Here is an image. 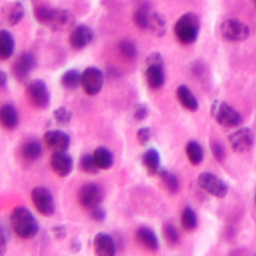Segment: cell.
I'll return each instance as SVG.
<instances>
[{"mask_svg": "<svg viewBox=\"0 0 256 256\" xmlns=\"http://www.w3.org/2000/svg\"><path fill=\"white\" fill-rule=\"evenodd\" d=\"M33 205L44 216H51L55 212L54 198L51 192L43 186L35 187L31 192Z\"/></svg>", "mask_w": 256, "mask_h": 256, "instance_id": "obj_10", "label": "cell"}, {"mask_svg": "<svg viewBox=\"0 0 256 256\" xmlns=\"http://www.w3.org/2000/svg\"><path fill=\"white\" fill-rule=\"evenodd\" d=\"M93 40L92 29L85 24L74 26L69 35V44L75 50H81L88 46Z\"/></svg>", "mask_w": 256, "mask_h": 256, "instance_id": "obj_14", "label": "cell"}, {"mask_svg": "<svg viewBox=\"0 0 256 256\" xmlns=\"http://www.w3.org/2000/svg\"><path fill=\"white\" fill-rule=\"evenodd\" d=\"M254 200H255V203H256V193H255V196H254Z\"/></svg>", "mask_w": 256, "mask_h": 256, "instance_id": "obj_44", "label": "cell"}, {"mask_svg": "<svg viewBox=\"0 0 256 256\" xmlns=\"http://www.w3.org/2000/svg\"><path fill=\"white\" fill-rule=\"evenodd\" d=\"M104 84V75L103 72L95 67L89 66L81 73V83L83 91L89 95L94 96L97 95Z\"/></svg>", "mask_w": 256, "mask_h": 256, "instance_id": "obj_8", "label": "cell"}, {"mask_svg": "<svg viewBox=\"0 0 256 256\" xmlns=\"http://www.w3.org/2000/svg\"><path fill=\"white\" fill-rule=\"evenodd\" d=\"M79 167L83 172L88 174H95L99 170L93 159V156L90 154H85L80 158Z\"/></svg>", "mask_w": 256, "mask_h": 256, "instance_id": "obj_33", "label": "cell"}, {"mask_svg": "<svg viewBox=\"0 0 256 256\" xmlns=\"http://www.w3.org/2000/svg\"><path fill=\"white\" fill-rule=\"evenodd\" d=\"M93 248L98 256H113L116 253V245L111 235L99 232L93 240Z\"/></svg>", "mask_w": 256, "mask_h": 256, "instance_id": "obj_17", "label": "cell"}, {"mask_svg": "<svg viewBox=\"0 0 256 256\" xmlns=\"http://www.w3.org/2000/svg\"><path fill=\"white\" fill-rule=\"evenodd\" d=\"M150 8L149 5L144 2L140 4V6L136 9L133 14V22L139 29H147L148 20L150 16Z\"/></svg>", "mask_w": 256, "mask_h": 256, "instance_id": "obj_27", "label": "cell"}, {"mask_svg": "<svg viewBox=\"0 0 256 256\" xmlns=\"http://www.w3.org/2000/svg\"><path fill=\"white\" fill-rule=\"evenodd\" d=\"M136 237L139 243L150 251H156L159 247V242L156 234L152 229L146 226H141L136 231Z\"/></svg>", "mask_w": 256, "mask_h": 256, "instance_id": "obj_19", "label": "cell"}, {"mask_svg": "<svg viewBox=\"0 0 256 256\" xmlns=\"http://www.w3.org/2000/svg\"><path fill=\"white\" fill-rule=\"evenodd\" d=\"M53 117L58 124L66 125L72 119V112L68 108L64 106H60L53 111Z\"/></svg>", "mask_w": 256, "mask_h": 256, "instance_id": "obj_34", "label": "cell"}, {"mask_svg": "<svg viewBox=\"0 0 256 256\" xmlns=\"http://www.w3.org/2000/svg\"><path fill=\"white\" fill-rule=\"evenodd\" d=\"M19 123L16 108L11 104H4L0 107V124L8 130L15 129Z\"/></svg>", "mask_w": 256, "mask_h": 256, "instance_id": "obj_20", "label": "cell"}, {"mask_svg": "<svg viewBox=\"0 0 256 256\" xmlns=\"http://www.w3.org/2000/svg\"><path fill=\"white\" fill-rule=\"evenodd\" d=\"M158 175L160 176L164 186L170 193H176L178 191L179 182H178L177 177L173 173L169 172L168 170H166L164 168H161L158 172Z\"/></svg>", "mask_w": 256, "mask_h": 256, "instance_id": "obj_30", "label": "cell"}, {"mask_svg": "<svg viewBox=\"0 0 256 256\" xmlns=\"http://www.w3.org/2000/svg\"><path fill=\"white\" fill-rule=\"evenodd\" d=\"M210 147L215 159H217L218 161H222L225 157V150L221 143L218 142L217 140H212L210 143Z\"/></svg>", "mask_w": 256, "mask_h": 256, "instance_id": "obj_37", "label": "cell"}, {"mask_svg": "<svg viewBox=\"0 0 256 256\" xmlns=\"http://www.w3.org/2000/svg\"><path fill=\"white\" fill-rule=\"evenodd\" d=\"M145 80L149 88L159 89L165 81L164 60L159 52L150 53L145 60Z\"/></svg>", "mask_w": 256, "mask_h": 256, "instance_id": "obj_3", "label": "cell"}, {"mask_svg": "<svg viewBox=\"0 0 256 256\" xmlns=\"http://www.w3.org/2000/svg\"><path fill=\"white\" fill-rule=\"evenodd\" d=\"M42 153L41 144L36 140H28L21 147V155L29 161L37 160Z\"/></svg>", "mask_w": 256, "mask_h": 256, "instance_id": "obj_26", "label": "cell"}, {"mask_svg": "<svg viewBox=\"0 0 256 256\" xmlns=\"http://www.w3.org/2000/svg\"><path fill=\"white\" fill-rule=\"evenodd\" d=\"M142 162H143V165H144L147 173L150 174V175L158 174L159 170L161 169V167H160V155H159L158 151L154 148L148 149L143 154Z\"/></svg>", "mask_w": 256, "mask_h": 256, "instance_id": "obj_23", "label": "cell"}, {"mask_svg": "<svg viewBox=\"0 0 256 256\" xmlns=\"http://www.w3.org/2000/svg\"><path fill=\"white\" fill-rule=\"evenodd\" d=\"M119 50L121 52V54L128 58V59H133L136 57V54H137V49H136V46L135 44L128 40V39H123L119 42Z\"/></svg>", "mask_w": 256, "mask_h": 256, "instance_id": "obj_35", "label": "cell"}, {"mask_svg": "<svg viewBox=\"0 0 256 256\" xmlns=\"http://www.w3.org/2000/svg\"><path fill=\"white\" fill-rule=\"evenodd\" d=\"M51 231L57 240H63L67 235V229L64 225H55L52 227Z\"/></svg>", "mask_w": 256, "mask_h": 256, "instance_id": "obj_40", "label": "cell"}, {"mask_svg": "<svg viewBox=\"0 0 256 256\" xmlns=\"http://www.w3.org/2000/svg\"><path fill=\"white\" fill-rule=\"evenodd\" d=\"M27 96L30 102L37 108L45 109L50 104V92L46 83L41 79L29 81L26 86Z\"/></svg>", "mask_w": 256, "mask_h": 256, "instance_id": "obj_7", "label": "cell"}, {"mask_svg": "<svg viewBox=\"0 0 256 256\" xmlns=\"http://www.w3.org/2000/svg\"><path fill=\"white\" fill-rule=\"evenodd\" d=\"M60 82L65 89H75L81 83V73L77 69L66 70L62 74Z\"/></svg>", "mask_w": 256, "mask_h": 256, "instance_id": "obj_28", "label": "cell"}, {"mask_svg": "<svg viewBox=\"0 0 256 256\" xmlns=\"http://www.w3.org/2000/svg\"><path fill=\"white\" fill-rule=\"evenodd\" d=\"M15 50V41L12 34L4 29L0 30V60L9 59Z\"/></svg>", "mask_w": 256, "mask_h": 256, "instance_id": "obj_22", "label": "cell"}, {"mask_svg": "<svg viewBox=\"0 0 256 256\" xmlns=\"http://www.w3.org/2000/svg\"><path fill=\"white\" fill-rule=\"evenodd\" d=\"M92 156L99 170L109 169L112 166L114 161L113 154L111 153V151L108 148L103 146L96 148Z\"/></svg>", "mask_w": 256, "mask_h": 256, "instance_id": "obj_24", "label": "cell"}, {"mask_svg": "<svg viewBox=\"0 0 256 256\" xmlns=\"http://www.w3.org/2000/svg\"><path fill=\"white\" fill-rule=\"evenodd\" d=\"M153 131L150 127H142L137 131V140L141 145H146L152 138Z\"/></svg>", "mask_w": 256, "mask_h": 256, "instance_id": "obj_36", "label": "cell"}, {"mask_svg": "<svg viewBox=\"0 0 256 256\" xmlns=\"http://www.w3.org/2000/svg\"><path fill=\"white\" fill-rule=\"evenodd\" d=\"M149 113V110L147 108V106L145 104H137L134 108V112H133V115H134V118L138 121H141L143 119H145L147 117Z\"/></svg>", "mask_w": 256, "mask_h": 256, "instance_id": "obj_38", "label": "cell"}, {"mask_svg": "<svg viewBox=\"0 0 256 256\" xmlns=\"http://www.w3.org/2000/svg\"><path fill=\"white\" fill-rule=\"evenodd\" d=\"M90 210H91L90 215H91V218L93 220H95V221H102V220L105 219L106 212H105V210L100 205L97 206V207H94V208H92Z\"/></svg>", "mask_w": 256, "mask_h": 256, "instance_id": "obj_39", "label": "cell"}, {"mask_svg": "<svg viewBox=\"0 0 256 256\" xmlns=\"http://www.w3.org/2000/svg\"><path fill=\"white\" fill-rule=\"evenodd\" d=\"M197 222H198V220H197V216H196V213L194 212V210L190 207H185L181 214L182 227L185 230L190 231V230L195 229V227L197 226Z\"/></svg>", "mask_w": 256, "mask_h": 256, "instance_id": "obj_31", "label": "cell"}, {"mask_svg": "<svg viewBox=\"0 0 256 256\" xmlns=\"http://www.w3.org/2000/svg\"><path fill=\"white\" fill-rule=\"evenodd\" d=\"M179 103L187 110L193 112L198 109V101L186 85H180L176 91Z\"/></svg>", "mask_w": 256, "mask_h": 256, "instance_id": "obj_21", "label": "cell"}, {"mask_svg": "<svg viewBox=\"0 0 256 256\" xmlns=\"http://www.w3.org/2000/svg\"><path fill=\"white\" fill-rule=\"evenodd\" d=\"M211 115L221 126L227 128L237 127L242 123V116L238 111L223 101H214L211 106Z\"/></svg>", "mask_w": 256, "mask_h": 256, "instance_id": "obj_4", "label": "cell"}, {"mask_svg": "<svg viewBox=\"0 0 256 256\" xmlns=\"http://www.w3.org/2000/svg\"><path fill=\"white\" fill-rule=\"evenodd\" d=\"M52 170L59 177L68 176L73 170V159L66 152H54L50 159Z\"/></svg>", "mask_w": 256, "mask_h": 256, "instance_id": "obj_16", "label": "cell"}, {"mask_svg": "<svg viewBox=\"0 0 256 256\" xmlns=\"http://www.w3.org/2000/svg\"><path fill=\"white\" fill-rule=\"evenodd\" d=\"M35 66L36 61L34 56L28 52H24L15 59L11 69L14 77L18 81H26Z\"/></svg>", "mask_w": 256, "mask_h": 256, "instance_id": "obj_13", "label": "cell"}, {"mask_svg": "<svg viewBox=\"0 0 256 256\" xmlns=\"http://www.w3.org/2000/svg\"><path fill=\"white\" fill-rule=\"evenodd\" d=\"M7 250V239L4 230L0 226V255H3Z\"/></svg>", "mask_w": 256, "mask_h": 256, "instance_id": "obj_41", "label": "cell"}, {"mask_svg": "<svg viewBox=\"0 0 256 256\" xmlns=\"http://www.w3.org/2000/svg\"><path fill=\"white\" fill-rule=\"evenodd\" d=\"M10 223L14 232L22 239H31L39 231V224L33 213L23 206L14 208L10 215Z\"/></svg>", "mask_w": 256, "mask_h": 256, "instance_id": "obj_1", "label": "cell"}, {"mask_svg": "<svg viewBox=\"0 0 256 256\" xmlns=\"http://www.w3.org/2000/svg\"><path fill=\"white\" fill-rule=\"evenodd\" d=\"M104 198V191L96 183H87L79 191V201L87 209H92L101 204Z\"/></svg>", "mask_w": 256, "mask_h": 256, "instance_id": "obj_11", "label": "cell"}, {"mask_svg": "<svg viewBox=\"0 0 256 256\" xmlns=\"http://www.w3.org/2000/svg\"><path fill=\"white\" fill-rule=\"evenodd\" d=\"M163 236L167 244L170 246H176L179 243V234L177 229L171 223H166L163 225Z\"/></svg>", "mask_w": 256, "mask_h": 256, "instance_id": "obj_32", "label": "cell"}, {"mask_svg": "<svg viewBox=\"0 0 256 256\" xmlns=\"http://www.w3.org/2000/svg\"><path fill=\"white\" fill-rule=\"evenodd\" d=\"M43 139L46 146L54 152H66L71 142L69 135L62 130H48Z\"/></svg>", "mask_w": 256, "mask_h": 256, "instance_id": "obj_15", "label": "cell"}, {"mask_svg": "<svg viewBox=\"0 0 256 256\" xmlns=\"http://www.w3.org/2000/svg\"><path fill=\"white\" fill-rule=\"evenodd\" d=\"M220 32L225 40L239 42L249 37L250 29L244 22L235 18H228L221 23Z\"/></svg>", "mask_w": 256, "mask_h": 256, "instance_id": "obj_6", "label": "cell"}, {"mask_svg": "<svg viewBox=\"0 0 256 256\" xmlns=\"http://www.w3.org/2000/svg\"><path fill=\"white\" fill-rule=\"evenodd\" d=\"M44 25L51 30L58 32L72 30L75 26V16L67 9L50 7Z\"/></svg>", "mask_w": 256, "mask_h": 256, "instance_id": "obj_5", "label": "cell"}, {"mask_svg": "<svg viewBox=\"0 0 256 256\" xmlns=\"http://www.w3.org/2000/svg\"><path fill=\"white\" fill-rule=\"evenodd\" d=\"M254 1H255V3H256V0H254Z\"/></svg>", "mask_w": 256, "mask_h": 256, "instance_id": "obj_45", "label": "cell"}, {"mask_svg": "<svg viewBox=\"0 0 256 256\" xmlns=\"http://www.w3.org/2000/svg\"><path fill=\"white\" fill-rule=\"evenodd\" d=\"M200 31V19L193 12H187L179 17L174 25V33L178 41L189 45L196 41Z\"/></svg>", "mask_w": 256, "mask_h": 256, "instance_id": "obj_2", "label": "cell"}, {"mask_svg": "<svg viewBox=\"0 0 256 256\" xmlns=\"http://www.w3.org/2000/svg\"><path fill=\"white\" fill-rule=\"evenodd\" d=\"M198 184L206 192L217 198H223L228 193L227 184L211 172H202L198 176Z\"/></svg>", "mask_w": 256, "mask_h": 256, "instance_id": "obj_9", "label": "cell"}, {"mask_svg": "<svg viewBox=\"0 0 256 256\" xmlns=\"http://www.w3.org/2000/svg\"><path fill=\"white\" fill-rule=\"evenodd\" d=\"M231 148L237 153H244L251 149L254 143V134L250 128L242 127L229 136Z\"/></svg>", "mask_w": 256, "mask_h": 256, "instance_id": "obj_12", "label": "cell"}, {"mask_svg": "<svg viewBox=\"0 0 256 256\" xmlns=\"http://www.w3.org/2000/svg\"><path fill=\"white\" fill-rule=\"evenodd\" d=\"M7 82H8L7 73H6L4 70L0 69V88L5 87L6 84H7Z\"/></svg>", "mask_w": 256, "mask_h": 256, "instance_id": "obj_42", "label": "cell"}, {"mask_svg": "<svg viewBox=\"0 0 256 256\" xmlns=\"http://www.w3.org/2000/svg\"><path fill=\"white\" fill-rule=\"evenodd\" d=\"M70 248H71V250L74 251V252L79 251L80 248H81V242H80L78 239H73V240L71 241Z\"/></svg>", "mask_w": 256, "mask_h": 256, "instance_id": "obj_43", "label": "cell"}, {"mask_svg": "<svg viewBox=\"0 0 256 256\" xmlns=\"http://www.w3.org/2000/svg\"><path fill=\"white\" fill-rule=\"evenodd\" d=\"M147 29L150 30L151 33H153L155 36L161 37L165 35L167 30V24L164 16L158 12H151L148 20Z\"/></svg>", "mask_w": 256, "mask_h": 256, "instance_id": "obj_25", "label": "cell"}, {"mask_svg": "<svg viewBox=\"0 0 256 256\" xmlns=\"http://www.w3.org/2000/svg\"><path fill=\"white\" fill-rule=\"evenodd\" d=\"M187 158L192 165H198L203 160V149L201 145L196 141H189L185 148Z\"/></svg>", "mask_w": 256, "mask_h": 256, "instance_id": "obj_29", "label": "cell"}, {"mask_svg": "<svg viewBox=\"0 0 256 256\" xmlns=\"http://www.w3.org/2000/svg\"><path fill=\"white\" fill-rule=\"evenodd\" d=\"M25 15V8L19 1H13L5 6L1 10V16L9 26H15L22 21Z\"/></svg>", "mask_w": 256, "mask_h": 256, "instance_id": "obj_18", "label": "cell"}]
</instances>
